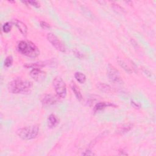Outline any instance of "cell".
<instances>
[{"mask_svg": "<svg viewBox=\"0 0 156 156\" xmlns=\"http://www.w3.org/2000/svg\"><path fill=\"white\" fill-rule=\"evenodd\" d=\"M74 78L80 84H84L86 80V76L81 72H76L74 74Z\"/></svg>", "mask_w": 156, "mask_h": 156, "instance_id": "obj_14", "label": "cell"}, {"mask_svg": "<svg viewBox=\"0 0 156 156\" xmlns=\"http://www.w3.org/2000/svg\"><path fill=\"white\" fill-rule=\"evenodd\" d=\"M12 23L16 25L17 28L20 31V32H21L23 36H26V34L28 33V28L26 24L23 23L22 21H20V20H18L17 19L14 20Z\"/></svg>", "mask_w": 156, "mask_h": 156, "instance_id": "obj_9", "label": "cell"}, {"mask_svg": "<svg viewBox=\"0 0 156 156\" xmlns=\"http://www.w3.org/2000/svg\"><path fill=\"white\" fill-rule=\"evenodd\" d=\"M39 128L37 125L20 128L17 130V135L23 140H29L36 138L38 134Z\"/></svg>", "mask_w": 156, "mask_h": 156, "instance_id": "obj_3", "label": "cell"}, {"mask_svg": "<svg viewBox=\"0 0 156 156\" xmlns=\"http://www.w3.org/2000/svg\"><path fill=\"white\" fill-rule=\"evenodd\" d=\"M24 3H27L28 4H30V5H31V6H34V7H40V4L38 3V2L37 1H24L23 2Z\"/></svg>", "mask_w": 156, "mask_h": 156, "instance_id": "obj_20", "label": "cell"}, {"mask_svg": "<svg viewBox=\"0 0 156 156\" xmlns=\"http://www.w3.org/2000/svg\"><path fill=\"white\" fill-rule=\"evenodd\" d=\"M13 58L12 56H8L4 60V66L6 67H10L12 65Z\"/></svg>", "mask_w": 156, "mask_h": 156, "instance_id": "obj_18", "label": "cell"}, {"mask_svg": "<svg viewBox=\"0 0 156 156\" xmlns=\"http://www.w3.org/2000/svg\"><path fill=\"white\" fill-rule=\"evenodd\" d=\"M53 84L56 93V96L59 99H63L67 95V86L63 80L59 76L53 79Z\"/></svg>", "mask_w": 156, "mask_h": 156, "instance_id": "obj_4", "label": "cell"}, {"mask_svg": "<svg viewBox=\"0 0 156 156\" xmlns=\"http://www.w3.org/2000/svg\"><path fill=\"white\" fill-rule=\"evenodd\" d=\"M118 64L125 70V71H126L128 73H131L132 72L131 69H130L128 66V65H126V63L125 62H124L123 61H122V60H118Z\"/></svg>", "mask_w": 156, "mask_h": 156, "instance_id": "obj_17", "label": "cell"}, {"mask_svg": "<svg viewBox=\"0 0 156 156\" xmlns=\"http://www.w3.org/2000/svg\"><path fill=\"white\" fill-rule=\"evenodd\" d=\"M131 103H132V104L133 105V106H134V107H135V108H140V105L139 104H138L137 103H135V102H134V101H132Z\"/></svg>", "mask_w": 156, "mask_h": 156, "instance_id": "obj_24", "label": "cell"}, {"mask_svg": "<svg viewBox=\"0 0 156 156\" xmlns=\"http://www.w3.org/2000/svg\"><path fill=\"white\" fill-rule=\"evenodd\" d=\"M47 38L48 42L51 43L55 48L57 49L58 51L62 53L65 52L66 49H65L64 45L54 34L48 33L47 36Z\"/></svg>", "mask_w": 156, "mask_h": 156, "instance_id": "obj_5", "label": "cell"}, {"mask_svg": "<svg viewBox=\"0 0 156 156\" xmlns=\"http://www.w3.org/2000/svg\"><path fill=\"white\" fill-rule=\"evenodd\" d=\"M110 106H115L113 104H110L109 103H105V102H100L95 105L94 107L95 112H98L100 110H102L104 109L105 107H110Z\"/></svg>", "mask_w": 156, "mask_h": 156, "instance_id": "obj_12", "label": "cell"}, {"mask_svg": "<svg viewBox=\"0 0 156 156\" xmlns=\"http://www.w3.org/2000/svg\"><path fill=\"white\" fill-rule=\"evenodd\" d=\"M74 54L76 55L77 57H78V58H79V59L82 58V54L81 53H80L79 51H74Z\"/></svg>", "mask_w": 156, "mask_h": 156, "instance_id": "obj_23", "label": "cell"}, {"mask_svg": "<svg viewBox=\"0 0 156 156\" xmlns=\"http://www.w3.org/2000/svg\"><path fill=\"white\" fill-rule=\"evenodd\" d=\"M30 76L36 81L40 82L44 80L46 77V73L40 68H32L30 72Z\"/></svg>", "mask_w": 156, "mask_h": 156, "instance_id": "obj_7", "label": "cell"}, {"mask_svg": "<svg viewBox=\"0 0 156 156\" xmlns=\"http://www.w3.org/2000/svg\"><path fill=\"white\" fill-rule=\"evenodd\" d=\"M31 88L32 84L31 82L20 78L14 79L8 85L9 92L14 94L29 92Z\"/></svg>", "mask_w": 156, "mask_h": 156, "instance_id": "obj_1", "label": "cell"}, {"mask_svg": "<svg viewBox=\"0 0 156 156\" xmlns=\"http://www.w3.org/2000/svg\"><path fill=\"white\" fill-rule=\"evenodd\" d=\"M45 64L43 62H36V63H27L24 65V67L27 68H40L43 67L45 66Z\"/></svg>", "mask_w": 156, "mask_h": 156, "instance_id": "obj_15", "label": "cell"}, {"mask_svg": "<svg viewBox=\"0 0 156 156\" xmlns=\"http://www.w3.org/2000/svg\"><path fill=\"white\" fill-rule=\"evenodd\" d=\"M107 76L110 81L114 84H118L122 82V79H121L118 70L110 64L107 67Z\"/></svg>", "mask_w": 156, "mask_h": 156, "instance_id": "obj_6", "label": "cell"}, {"mask_svg": "<svg viewBox=\"0 0 156 156\" xmlns=\"http://www.w3.org/2000/svg\"><path fill=\"white\" fill-rule=\"evenodd\" d=\"M112 5H113V7H114V9H116V10L117 9L118 11H122V12H123V8H122V7H120L118 4H115V3H112Z\"/></svg>", "mask_w": 156, "mask_h": 156, "instance_id": "obj_22", "label": "cell"}, {"mask_svg": "<svg viewBox=\"0 0 156 156\" xmlns=\"http://www.w3.org/2000/svg\"><path fill=\"white\" fill-rule=\"evenodd\" d=\"M40 26H41L44 29H48L50 28V26L49 25V24H48L47 22H43V21L40 22Z\"/></svg>", "mask_w": 156, "mask_h": 156, "instance_id": "obj_21", "label": "cell"}, {"mask_svg": "<svg viewBox=\"0 0 156 156\" xmlns=\"http://www.w3.org/2000/svg\"><path fill=\"white\" fill-rule=\"evenodd\" d=\"M70 87H71L72 91L73 92L76 98L79 101H81L82 99V95L81 92L80 91L79 87L77 86V85L74 82H72L71 84H70Z\"/></svg>", "mask_w": 156, "mask_h": 156, "instance_id": "obj_11", "label": "cell"}, {"mask_svg": "<svg viewBox=\"0 0 156 156\" xmlns=\"http://www.w3.org/2000/svg\"><path fill=\"white\" fill-rule=\"evenodd\" d=\"M17 50L23 56L31 58H36L40 54L38 47L34 43L28 40L20 41L18 44Z\"/></svg>", "mask_w": 156, "mask_h": 156, "instance_id": "obj_2", "label": "cell"}, {"mask_svg": "<svg viewBox=\"0 0 156 156\" xmlns=\"http://www.w3.org/2000/svg\"><path fill=\"white\" fill-rule=\"evenodd\" d=\"M125 151H120V153H120L119 154L120 155H128V154L126 153H124Z\"/></svg>", "mask_w": 156, "mask_h": 156, "instance_id": "obj_25", "label": "cell"}, {"mask_svg": "<svg viewBox=\"0 0 156 156\" xmlns=\"http://www.w3.org/2000/svg\"><path fill=\"white\" fill-rule=\"evenodd\" d=\"M57 97H54L52 95H45L42 99V104L43 107H49L54 104L57 102Z\"/></svg>", "mask_w": 156, "mask_h": 156, "instance_id": "obj_8", "label": "cell"}, {"mask_svg": "<svg viewBox=\"0 0 156 156\" xmlns=\"http://www.w3.org/2000/svg\"><path fill=\"white\" fill-rule=\"evenodd\" d=\"M12 27V23L7 22V23H4V24L3 25V26H2V30H3V31L4 33H8V32H9L10 31H11Z\"/></svg>", "mask_w": 156, "mask_h": 156, "instance_id": "obj_16", "label": "cell"}, {"mask_svg": "<svg viewBox=\"0 0 156 156\" xmlns=\"http://www.w3.org/2000/svg\"><path fill=\"white\" fill-rule=\"evenodd\" d=\"M132 125L131 124H125L123 125L122 127H120L118 129V133L120 134H124L125 133L128 132V131L132 129Z\"/></svg>", "mask_w": 156, "mask_h": 156, "instance_id": "obj_13", "label": "cell"}, {"mask_svg": "<svg viewBox=\"0 0 156 156\" xmlns=\"http://www.w3.org/2000/svg\"><path fill=\"white\" fill-rule=\"evenodd\" d=\"M59 119L56 115L51 114L48 118V126L49 129H53L55 128L59 124Z\"/></svg>", "mask_w": 156, "mask_h": 156, "instance_id": "obj_10", "label": "cell"}, {"mask_svg": "<svg viewBox=\"0 0 156 156\" xmlns=\"http://www.w3.org/2000/svg\"><path fill=\"white\" fill-rule=\"evenodd\" d=\"M99 88L102 90V91L104 92H110L111 90V87H110L109 85H106V84H100L99 85Z\"/></svg>", "mask_w": 156, "mask_h": 156, "instance_id": "obj_19", "label": "cell"}]
</instances>
